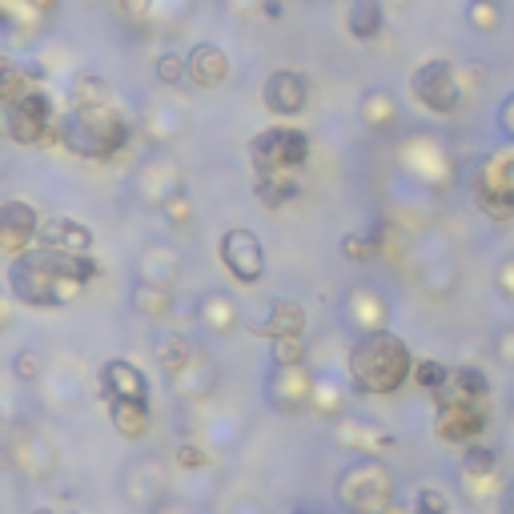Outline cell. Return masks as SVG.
Returning <instances> with one entry per match:
<instances>
[{
    "label": "cell",
    "instance_id": "cell-45",
    "mask_svg": "<svg viewBox=\"0 0 514 514\" xmlns=\"http://www.w3.org/2000/svg\"><path fill=\"white\" fill-rule=\"evenodd\" d=\"M266 17H282V5H278V0H266Z\"/></svg>",
    "mask_w": 514,
    "mask_h": 514
},
{
    "label": "cell",
    "instance_id": "cell-2",
    "mask_svg": "<svg viewBox=\"0 0 514 514\" xmlns=\"http://www.w3.org/2000/svg\"><path fill=\"white\" fill-rule=\"evenodd\" d=\"M346 382L354 394H366V398L398 394L406 382H414V358L406 342L390 330L362 334L346 354Z\"/></svg>",
    "mask_w": 514,
    "mask_h": 514
},
{
    "label": "cell",
    "instance_id": "cell-9",
    "mask_svg": "<svg viewBox=\"0 0 514 514\" xmlns=\"http://www.w3.org/2000/svg\"><path fill=\"white\" fill-rule=\"evenodd\" d=\"M217 253H221V266L233 274V282L241 286H257L266 274V245L257 233L249 229H225L221 241H217Z\"/></svg>",
    "mask_w": 514,
    "mask_h": 514
},
{
    "label": "cell",
    "instance_id": "cell-29",
    "mask_svg": "<svg viewBox=\"0 0 514 514\" xmlns=\"http://www.w3.org/2000/svg\"><path fill=\"white\" fill-rule=\"evenodd\" d=\"M346 394H350V382H334L330 374H322L314 382V410L326 418H338L346 410Z\"/></svg>",
    "mask_w": 514,
    "mask_h": 514
},
{
    "label": "cell",
    "instance_id": "cell-46",
    "mask_svg": "<svg viewBox=\"0 0 514 514\" xmlns=\"http://www.w3.org/2000/svg\"><path fill=\"white\" fill-rule=\"evenodd\" d=\"M33 5H37L41 13H53V9H57V0H33Z\"/></svg>",
    "mask_w": 514,
    "mask_h": 514
},
{
    "label": "cell",
    "instance_id": "cell-28",
    "mask_svg": "<svg viewBox=\"0 0 514 514\" xmlns=\"http://www.w3.org/2000/svg\"><path fill=\"white\" fill-rule=\"evenodd\" d=\"M193 358H197V350H193V342H189L185 334H169V338H161V346H157V362H161V370H165L169 378H177Z\"/></svg>",
    "mask_w": 514,
    "mask_h": 514
},
{
    "label": "cell",
    "instance_id": "cell-33",
    "mask_svg": "<svg viewBox=\"0 0 514 514\" xmlns=\"http://www.w3.org/2000/svg\"><path fill=\"white\" fill-rule=\"evenodd\" d=\"M306 358H310V350H306L302 338H278L270 346V362L274 366H306Z\"/></svg>",
    "mask_w": 514,
    "mask_h": 514
},
{
    "label": "cell",
    "instance_id": "cell-25",
    "mask_svg": "<svg viewBox=\"0 0 514 514\" xmlns=\"http://www.w3.org/2000/svg\"><path fill=\"white\" fill-rule=\"evenodd\" d=\"M129 302H133V310H137L141 318H169V314H173L169 290H165V286H153V282H137L133 294H129Z\"/></svg>",
    "mask_w": 514,
    "mask_h": 514
},
{
    "label": "cell",
    "instance_id": "cell-10",
    "mask_svg": "<svg viewBox=\"0 0 514 514\" xmlns=\"http://www.w3.org/2000/svg\"><path fill=\"white\" fill-rule=\"evenodd\" d=\"M486 430V402H442L434 418V434L446 446H474Z\"/></svg>",
    "mask_w": 514,
    "mask_h": 514
},
{
    "label": "cell",
    "instance_id": "cell-16",
    "mask_svg": "<svg viewBox=\"0 0 514 514\" xmlns=\"http://www.w3.org/2000/svg\"><path fill=\"white\" fill-rule=\"evenodd\" d=\"M185 65H189V81H193L197 89H217V85L229 77V57H225L217 45H209V41L193 45V49L185 53Z\"/></svg>",
    "mask_w": 514,
    "mask_h": 514
},
{
    "label": "cell",
    "instance_id": "cell-13",
    "mask_svg": "<svg viewBox=\"0 0 514 514\" xmlns=\"http://www.w3.org/2000/svg\"><path fill=\"white\" fill-rule=\"evenodd\" d=\"M262 101H266V109L274 117H298L306 109V101H310V85L294 69H274L266 77V85H262Z\"/></svg>",
    "mask_w": 514,
    "mask_h": 514
},
{
    "label": "cell",
    "instance_id": "cell-7",
    "mask_svg": "<svg viewBox=\"0 0 514 514\" xmlns=\"http://www.w3.org/2000/svg\"><path fill=\"white\" fill-rule=\"evenodd\" d=\"M410 93H414V101H418L426 113L446 117V113H454V109L462 105L466 85H462L454 61L434 57V61H426V65H418V69L410 73Z\"/></svg>",
    "mask_w": 514,
    "mask_h": 514
},
{
    "label": "cell",
    "instance_id": "cell-15",
    "mask_svg": "<svg viewBox=\"0 0 514 514\" xmlns=\"http://www.w3.org/2000/svg\"><path fill=\"white\" fill-rule=\"evenodd\" d=\"M101 398L105 402H149V382L133 362H105L101 366Z\"/></svg>",
    "mask_w": 514,
    "mask_h": 514
},
{
    "label": "cell",
    "instance_id": "cell-14",
    "mask_svg": "<svg viewBox=\"0 0 514 514\" xmlns=\"http://www.w3.org/2000/svg\"><path fill=\"white\" fill-rule=\"evenodd\" d=\"M245 330L257 334V338H270V342H278V338H302V330H306V306L294 302V298H274L266 306V318L245 322Z\"/></svg>",
    "mask_w": 514,
    "mask_h": 514
},
{
    "label": "cell",
    "instance_id": "cell-37",
    "mask_svg": "<svg viewBox=\"0 0 514 514\" xmlns=\"http://www.w3.org/2000/svg\"><path fill=\"white\" fill-rule=\"evenodd\" d=\"M374 253H378V233L374 237H354V233L342 237V257H350V262H370Z\"/></svg>",
    "mask_w": 514,
    "mask_h": 514
},
{
    "label": "cell",
    "instance_id": "cell-39",
    "mask_svg": "<svg viewBox=\"0 0 514 514\" xmlns=\"http://www.w3.org/2000/svg\"><path fill=\"white\" fill-rule=\"evenodd\" d=\"M13 370H17V378H25V382H33V378L41 374V358H37L33 350H21V354L13 358Z\"/></svg>",
    "mask_w": 514,
    "mask_h": 514
},
{
    "label": "cell",
    "instance_id": "cell-18",
    "mask_svg": "<svg viewBox=\"0 0 514 514\" xmlns=\"http://www.w3.org/2000/svg\"><path fill=\"white\" fill-rule=\"evenodd\" d=\"M358 117H362L374 133H390V129H398V121H402L398 101H394L386 89H366L362 101H358Z\"/></svg>",
    "mask_w": 514,
    "mask_h": 514
},
{
    "label": "cell",
    "instance_id": "cell-27",
    "mask_svg": "<svg viewBox=\"0 0 514 514\" xmlns=\"http://www.w3.org/2000/svg\"><path fill=\"white\" fill-rule=\"evenodd\" d=\"M97 105H109V81L97 73H81L69 89V109H97Z\"/></svg>",
    "mask_w": 514,
    "mask_h": 514
},
{
    "label": "cell",
    "instance_id": "cell-31",
    "mask_svg": "<svg viewBox=\"0 0 514 514\" xmlns=\"http://www.w3.org/2000/svg\"><path fill=\"white\" fill-rule=\"evenodd\" d=\"M450 366L446 362H438V358H422V362H414V382L422 386V390H430V394H438L446 382H450Z\"/></svg>",
    "mask_w": 514,
    "mask_h": 514
},
{
    "label": "cell",
    "instance_id": "cell-26",
    "mask_svg": "<svg viewBox=\"0 0 514 514\" xmlns=\"http://www.w3.org/2000/svg\"><path fill=\"white\" fill-rule=\"evenodd\" d=\"M338 438H342V446H358V450H366V454H374V450H390V434L386 430H378V426H370V422H342V430H338Z\"/></svg>",
    "mask_w": 514,
    "mask_h": 514
},
{
    "label": "cell",
    "instance_id": "cell-8",
    "mask_svg": "<svg viewBox=\"0 0 514 514\" xmlns=\"http://www.w3.org/2000/svg\"><path fill=\"white\" fill-rule=\"evenodd\" d=\"M474 197H478V205L494 221L514 217V149H502V153H494L490 161L478 165V173H474Z\"/></svg>",
    "mask_w": 514,
    "mask_h": 514
},
{
    "label": "cell",
    "instance_id": "cell-19",
    "mask_svg": "<svg viewBox=\"0 0 514 514\" xmlns=\"http://www.w3.org/2000/svg\"><path fill=\"white\" fill-rule=\"evenodd\" d=\"M346 314L362 334H378V330H386V314L390 310H386V298H378L374 290H354L346 298Z\"/></svg>",
    "mask_w": 514,
    "mask_h": 514
},
{
    "label": "cell",
    "instance_id": "cell-20",
    "mask_svg": "<svg viewBox=\"0 0 514 514\" xmlns=\"http://www.w3.org/2000/svg\"><path fill=\"white\" fill-rule=\"evenodd\" d=\"M197 322L209 326L213 334H229V330L241 326V310H237V302L225 298V294H205V298L197 302Z\"/></svg>",
    "mask_w": 514,
    "mask_h": 514
},
{
    "label": "cell",
    "instance_id": "cell-3",
    "mask_svg": "<svg viewBox=\"0 0 514 514\" xmlns=\"http://www.w3.org/2000/svg\"><path fill=\"white\" fill-rule=\"evenodd\" d=\"M57 141L85 161H113L117 153H125V145L133 141L129 121L113 109V105H97V109H69L57 121Z\"/></svg>",
    "mask_w": 514,
    "mask_h": 514
},
{
    "label": "cell",
    "instance_id": "cell-47",
    "mask_svg": "<svg viewBox=\"0 0 514 514\" xmlns=\"http://www.w3.org/2000/svg\"><path fill=\"white\" fill-rule=\"evenodd\" d=\"M502 514H514V486H510V494H506V506H502Z\"/></svg>",
    "mask_w": 514,
    "mask_h": 514
},
{
    "label": "cell",
    "instance_id": "cell-40",
    "mask_svg": "<svg viewBox=\"0 0 514 514\" xmlns=\"http://www.w3.org/2000/svg\"><path fill=\"white\" fill-rule=\"evenodd\" d=\"M498 290H502V298L514 302V257H506V262L498 266Z\"/></svg>",
    "mask_w": 514,
    "mask_h": 514
},
{
    "label": "cell",
    "instance_id": "cell-48",
    "mask_svg": "<svg viewBox=\"0 0 514 514\" xmlns=\"http://www.w3.org/2000/svg\"><path fill=\"white\" fill-rule=\"evenodd\" d=\"M161 514H181V510H161Z\"/></svg>",
    "mask_w": 514,
    "mask_h": 514
},
{
    "label": "cell",
    "instance_id": "cell-12",
    "mask_svg": "<svg viewBox=\"0 0 514 514\" xmlns=\"http://www.w3.org/2000/svg\"><path fill=\"white\" fill-rule=\"evenodd\" d=\"M314 374L306 366H274V378L266 386V398L274 402L278 414H298L314 406Z\"/></svg>",
    "mask_w": 514,
    "mask_h": 514
},
{
    "label": "cell",
    "instance_id": "cell-34",
    "mask_svg": "<svg viewBox=\"0 0 514 514\" xmlns=\"http://www.w3.org/2000/svg\"><path fill=\"white\" fill-rule=\"evenodd\" d=\"M466 21L478 33H494L498 29V0H470V5H466Z\"/></svg>",
    "mask_w": 514,
    "mask_h": 514
},
{
    "label": "cell",
    "instance_id": "cell-44",
    "mask_svg": "<svg viewBox=\"0 0 514 514\" xmlns=\"http://www.w3.org/2000/svg\"><path fill=\"white\" fill-rule=\"evenodd\" d=\"M498 354H502V362H506V366H510V362H514V330H510V334H502V338H498Z\"/></svg>",
    "mask_w": 514,
    "mask_h": 514
},
{
    "label": "cell",
    "instance_id": "cell-24",
    "mask_svg": "<svg viewBox=\"0 0 514 514\" xmlns=\"http://www.w3.org/2000/svg\"><path fill=\"white\" fill-rule=\"evenodd\" d=\"M177 274H181V266H177V257L161 245V249H149L145 257H141V278L137 282H153V286H173L177 282Z\"/></svg>",
    "mask_w": 514,
    "mask_h": 514
},
{
    "label": "cell",
    "instance_id": "cell-6",
    "mask_svg": "<svg viewBox=\"0 0 514 514\" xmlns=\"http://www.w3.org/2000/svg\"><path fill=\"white\" fill-rule=\"evenodd\" d=\"M0 121H5V137L17 141V145H41L53 129H57V109H53V97L33 85L25 97L0 105Z\"/></svg>",
    "mask_w": 514,
    "mask_h": 514
},
{
    "label": "cell",
    "instance_id": "cell-4",
    "mask_svg": "<svg viewBox=\"0 0 514 514\" xmlns=\"http://www.w3.org/2000/svg\"><path fill=\"white\" fill-rule=\"evenodd\" d=\"M338 498L346 502L350 514H390L394 510V482L390 470L374 458L354 462L342 478H338Z\"/></svg>",
    "mask_w": 514,
    "mask_h": 514
},
{
    "label": "cell",
    "instance_id": "cell-30",
    "mask_svg": "<svg viewBox=\"0 0 514 514\" xmlns=\"http://www.w3.org/2000/svg\"><path fill=\"white\" fill-rule=\"evenodd\" d=\"M33 85H37V81L29 77V69H25L21 61H5V65H0V105L25 97Z\"/></svg>",
    "mask_w": 514,
    "mask_h": 514
},
{
    "label": "cell",
    "instance_id": "cell-32",
    "mask_svg": "<svg viewBox=\"0 0 514 514\" xmlns=\"http://www.w3.org/2000/svg\"><path fill=\"white\" fill-rule=\"evenodd\" d=\"M494 462H498V454H494L490 446L474 442V446H466V454H462V474H466V478H490V474H494Z\"/></svg>",
    "mask_w": 514,
    "mask_h": 514
},
{
    "label": "cell",
    "instance_id": "cell-38",
    "mask_svg": "<svg viewBox=\"0 0 514 514\" xmlns=\"http://www.w3.org/2000/svg\"><path fill=\"white\" fill-rule=\"evenodd\" d=\"M161 213H169V221H173V225H185V221H189V213H193V209H189V193H185V189H177L173 197H165V201H161Z\"/></svg>",
    "mask_w": 514,
    "mask_h": 514
},
{
    "label": "cell",
    "instance_id": "cell-43",
    "mask_svg": "<svg viewBox=\"0 0 514 514\" xmlns=\"http://www.w3.org/2000/svg\"><path fill=\"white\" fill-rule=\"evenodd\" d=\"M149 5H153V0H121V9H125L129 17H145V13H149Z\"/></svg>",
    "mask_w": 514,
    "mask_h": 514
},
{
    "label": "cell",
    "instance_id": "cell-35",
    "mask_svg": "<svg viewBox=\"0 0 514 514\" xmlns=\"http://www.w3.org/2000/svg\"><path fill=\"white\" fill-rule=\"evenodd\" d=\"M157 81H161V85H181V81H189V65H185V57H177V53H161V57H157Z\"/></svg>",
    "mask_w": 514,
    "mask_h": 514
},
{
    "label": "cell",
    "instance_id": "cell-1",
    "mask_svg": "<svg viewBox=\"0 0 514 514\" xmlns=\"http://www.w3.org/2000/svg\"><path fill=\"white\" fill-rule=\"evenodd\" d=\"M93 278H101V262L93 253H69L53 245H37V249H25L21 257H9V270H5L9 294L33 310L69 306Z\"/></svg>",
    "mask_w": 514,
    "mask_h": 514
},
{
    "label": "cell",
    "instance_id": "cell-49",
    "mask_svg": "<svg viewBox=\"0 0 514 514\" xmlns=\"http://www.w3.org/2000/svg\"><path fill=\"white\" fill-rule=\"evenodd\" d=\"M37 514H53V510H37Z\"/></svg>",
    "mask_w": 514,
    "mask_h": 514
},
{
    "label": "cell",
    "instance_id": "cell-11",
    "mask_svg": "<svg viewBox=\"0 0 514 514\" xmlns=\"http://www.w3.org/2000/svg\"><path fill=\"white\" fill-rule=\"evenodd\" d=\"M41 213L29 205V201H17L9 197L0 205V249L9 257H21L25 249H33V237H41Z\"/></svg>",
    "mask_w": 514,
    "mask_h": 514
},
{
    "label": "cell",
    "instance_id": "cell-36",
    "mask_svg": "<svg viewBox=\"0 0 514 514\" xmlns=\"http://www.w3.org/2000/svg\"><path fill=\"white\" fill-rule=\"evenodd\" d=\"M414 514H450V498L442 494V490H434V486H422L418 494H414V506H410Z\"/></svg>",
    "mask_w": 514,
    "mask_h": 514
},
{
    "label": "cell",
    "instance_id": "cell-22",
    "mask_svg": "<svg viewBox=\"0 0 514 514\" xmlns=\"http://www.w3.org/2000/svg\"><path fill=\"white\" fill-rule=\"evenodd\" d=\"M253 193L262 197V205L282 209L286 201H294L302 193V185L290 173H253Z\"/></svg>",
    "mask_w": 514,
    "mask_h": 514
},
{
    "label": "cell",
    "instance_id": "cell-5",
    "mask_svg": "<svg viewBox=\"0 0 514 514\" xmlns=\"http://www.w3.org/2000/svg\"><path fill=\"white\" fill-rule=\"evenodd\" d=\"M310 157V137L294 125H270L249 137L253 173H294Z\"/></svg>",
    "mask_w": 514,
    "mask_h": 514
},
{
    "label": "cell",
    "instance_id": "cell-50",
    "mask_svg": "<svg viewBox=\"0 0 514 514\" xmlns=\"http://www.w3.org/2000/svg\"><path fill=\"white\" fill-rule=\"evenodd\" d=\"M298 514H310V510H298Z\"/></svg>",
    "mask_w": 514,
    "mask_h": 514
},
{
    "label": "cell",
    "instance_id": "cell-42",
    "mask_svg": "<svg viewBox=\"0 0 514 514\" xmlns=\"http://www.w3.org/2000/svg\"><path fill=\"white\" fill-rule=\"evenodd\" d=\"M498 125H502V133H506V137H514V97H506V101H502V109H498Z\"/></svg>",
    "mask_w": 514,
    "mask_h": 514
},
{
    "label": "cell",
    "instance_id": "cell-17",
    "mask_svg": "<svg viewBox=\"0 0 514 514\" xmlns=\"http://www.w3.org/2000/svg\"><path fill=\"white\" fill-rule=\"evenodd\" d=\"M41 245L53 249H69V253H89L93 249V229L73 221V217H49L41 225Z\"/></svg>",
    "mask_w": 514,
    "mask_h": 514
},
{
    "label": "cell",
    "instance_id": "cell-21",
    "mask_svg": "<svg viewBox=\"0 0 514 514\" xmlns=\"http://www.w3.org/2000/svg\"><path fill=\"white\" fill-rule=\"evenodd\" d=\"M386 25V13H382V0H350L346 9V29L354 41H374Z\"/></svg>",
    "mask_w": 514,
    "mask_h": 514
},
{
    "label": "cell",
    "instance_id": "cell-41",
    "mask_svg": "<svg viewBox=\"0 0 514 514\" xmlns=\"http://www.w3.org/2000/svg\"><path fill=\"white\" fill-rule=\"evenodd\" d=\"M177 462H181L185 470H193V466H205V454H201L197 446L185 442V446H177Z\"/></svg>",
    "mask_w": 514,
    "mask_h": 514
},
{
    "label": "cell",
    "instance_id": "cell-23",
    "mask_svg": "<svg viewBox=\"0 0 514 514\" xmlns=\"http://www.w3.org/2000/svg\"><path fill=\"white\" fill-rule=\"evenodd\" d=\"M109 418H113V430L121 438L137 442L149 430V402H109Z\"/></svg>",
    "mask_w": 514,
    "mask_h": 514
}]
</instances>
